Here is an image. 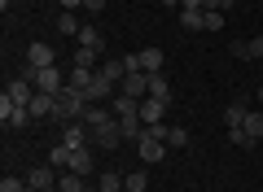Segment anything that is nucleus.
<instances>
[{"label": "nucleus", "mask_w": 263, "mask_h": 192, "mask_svg": "<svg viewBox=\"0 0 263 192\" xmlns=\"http://www.w3.org/2000/svg\"><path fill=\"white\" fill-rule=\"evenodd\" d=\"M88 105H92V101H88L84 92H75L70 83H66V88L57 92V122H79Z\"/></svg>", "instance_id": "f257e3e1"}, {"label": "nucleus", "mask_w": 263, "mask_h": 192, "mask_svg": "<svg viewBox=\"0 0 263 192\" xmlns=\"http://www.w3.org/2000/svg\"><path fill=\"white\" fill-rule=\"evenodd\" d=\"M62 144L66 148H88L92 144V127H84V122H62Z\"/></svg>", "instance_id": "f03ea898"}, {"label": "nucleus", "mask_w": 263, "mask_h": 192, "mask_svg": "<svg viewBox=\"0 0 263 192\" xmlns=\"http://www.w3.org/2000/svg\"><path fill=\"white\" fill-rule=\"evenodd\" d=\"M119 92H123V96H136V101H145V96H149V74H145V70H132L127 79L119 83Z\"/></svg>", "instance_id": "7ed1b4c3"}, {"label": "nucleus", "mask_w": 263, "mask_h": 192, "mask_svg": "<svg viewBox=\"0 0 263 192\" xmlns=\"http://www.w3.org/2000/svg\"><path fill=\"white\" fill-rule=\"evenodd\" d=\"M136 153H141L145 166H158L162 157H167V144H162V140H154V136H145V140H136Z\"/></svg>", "instance_id": "20e7f679"}, {"label": "nucleus", "mask_w": 263, "mask_h": 192, "mask_svg": "<svg viewBox=\"0 0 263 192\" xmlns=\"http://www.w3.org/2000/svg\"><path fill=\"white\" fill-rule=\"evenodd\" d=\"M119 140H123L119 118H110L105 127H97V131H92V148H119Z\"/></svg>", "instance_id": "39448f33"}, {"label": "nucleus", "mask_w": 263, "mask_h": 192, "mask_svg": "<svg viewBox=\"0 0 263 192\" xmlns=\"http://www.w3.org/2000/svg\"><path fill=\"white\" fill-rule=\"evenodd\" d=\"M5 96H9L13 105H22V110H31V101H35V83H27V79H13L9 88H5Z\"/></svg>", "instance_id": "423d86ee"}, {"label": "nucleus", "mask_w": 263, "mask_h": 192, "mask_svg": "<svg viewBox=\"0 0 263 192\" xmlns=\"http://www.w3.org/2000/svg\"><path fill=\"white\" fill-rule=\"evenodd\" d=\"M66 170H75V175H84V179H88V175L97 170V166H92V144H88V148H70V162H66Z\"/></svg>", "instance_id": "0eeeda50"}, {"label": "nucleus", "mask_w": 263, "mask_h": 192, "mask_svg": "<svg viewBox=\"0 0 263 192\" xmlns=\"http://www.w3.org/2000/svg\"><path fill=\"white\" fill-rule=\"evenodd\" d=\"M233 57H246V61H263V35H254V39H233Z\"/></svg>", "instance_id": "6e6552de"}, {"label": "nucleus", "mask_w": 263, "mask_h": 192, "mask_svg": "<svg viewBox=\"0 0 263 192\" xmlns=\"http://www.w3.org/2000/svg\"><path fill=\"white\" fill-rule=\"evenodd\" d=\"M27 61L31 66H57V53H53V44L35 39V44H27Z\"/></svg>", "instance_id": "1a4fd4ad"}, {"label": "nucleus", "mask_w": 263, "mask_h": 192, "mask_svg": "<svg viewBox=\"0 0 263 192\" xmlns=\"http://www.w3.org/2000/svg\"><path fill=\"white\" fill-rule=\"evenodd\" d=\"M31 118H57V96H53V92H35V101H31Z\"/></svg>", "instance_id": "9d476101"}, {"label": "nucleus", "mask_w": 263, "mask_h": 192, "mask_svg": "<svg viewBox=\"0 0 263 192\" xmlns=\"http://www.w3.org/2000/svg\"><path fill=\"white\" fill-rule=\"evenodd\" d=\"M136 114H141V122H145V127H158V122H162V114H167V105H162V101H154V96H145Z\"/></svg>", "instance_id": "9b49d317"}, {"label": "nucleus", "mask_w": 263, "mask_h": 192, "mask_svg": "<svg viewBox=\"0 0 263 192\" xmlns=\"http://www.w3.org/2000/svg\"><path fill=\"white\" fill-rule=\"evenodd\" d=\"M110 118H114V114L105 110L101 101H92V105H88V110H84V118H79V122H84V127H92V131H97V127H105V122H110Z\"/></svg>", "instance_id": "f8f14e48"}, {"label": "nucleus", "mask_w": 263, "mask_h": 192, "mask_svg": "<svg viewBox=\"0 0 263 192\" xmlns=\"http://www.w3.org/2000/svg\"><path fill=\"white\" fill-rule=\"evenodd\" d=\"M162 66H167L162 48H141V70L145 74H162Z\"/></svg>", "instance_id": "ddd939ff"}, {"label": "nucleus", "mask_w": 263, "mask_h": 192, "mask_svg": "<svg viewBox=\"0 0 263 192\" xmlns=\"http://www.w3.org/2000/svg\"><path fill=\"white\" fill-rule=\"evenodd\" d=\"M246 114H250V105H246V101H233V105L224 110V127H228V131H237V127L246 122Z\"/></svg>", "instance_id": "4468645a"}, {"label": "nucleus", "mask_w": 263, "mask_h": 192, "mask_svg": "<svg viewBox=\"0 0 263 192\" xmlns=\"http://www.w3.org/2000/svg\"><path fill=\"white\" fill-rule=\"evenodd\" d=\"M149 96H154V101H162V105H171V83H167V74H149Z\"/></svg>", "instance_id": "2eb2a0df"}, {"label": "nucleus", "mask_w": 263, "mask_h": 192, "mask_svg": "<svg viewBox=\"0 0 263 192\" xmlns=\"http://www.w3.org/2000/svg\"><path fill=\"white\" fill-rule=\"evenodd\" d=\"M79 48H92V53H101V48H105V39H101V31H97V27H79Z\"/></svg>", "instance_id": "dca6fc26"}, {"label": "nucleus", "mask_w": 263, "mask_h": 192, "mask_svg": "<svg viewBox=\"0 0 263 192\" xmlns=\"http://www.w3.org/2000/svg\"><path fill=\"white\" fill-rule=\"evenodd\" d=\"M114 118H127V114H136L141 110V101H136V96H123V92H114Z\"/></svg>", "instance_id": "f3484780"}, {"label": "nucleus", "mask_w": 263, "mask_h": 192, "mask_svg": "<svg viewBox=\"0 0 263 192\" xmlns=\"http://www.w3.org/2000/svg\"><path fill=\"white\" fill-rule=\"evenodd\" d=\"M92 74H97V70H84V66H75V70L66 74V83H70L75 92H88V88H92Z\"/></svg>", "instance_id": "a211bd4d"}, {"label": "nucleus", "mask_w": 263, "mask_h": 192, "mask_svg": "<svg viewBox=\"0 0 263 192\" xmlns=\"http://www.w3.org/2000/svg\"><path fill=\"white\" fill-rule=\"evenodd\" d=\"M97 192H123V175L119 170H101L97 175Z\"/></svg>", "instance_id": "6ab92c4d"}, {"label": "nucleus", "mask_w": 263, "mask_h": 192, "mask_svg": "<svg viewBox=\"0 0 263 192\" xmlns=\"http://www.w3.org/2000/svg\"><path fill=\"white\" fill-rule=\"evenodd\" d=\"M241 131H246V136H250V140H263V110H250V114H246Z\"/></svg>", "instance_id": "aec40b11"}, {"label": "nucleus", "mask_w": 263, "mask_h": 192, "mask_svg": "<svg viewBox=\"0 0 263 192\" xmlns=\"http://www.w3.org/2000/svg\"><path fill=\"white\" fill-rule=\"evenodd\" d=\"M202 22H206V9H180V27L184 31H202Z\"/></svg>", "instance_id": "412c9836"}, {"label": "nucleus", "mask_w": 263, "mask_h": 192, "mask_svg": "<svg viewBox=\"0 0 263 192\" xmlns=\"http://www.w3.org/2000/svg\"><path fill=\"white\" fill-rule=\"evenodd\" d=\"M97 70H101L110 83H123V79H127V66H123V57H119V61H101Z\"/></svg>", "instance_id": "4be33fe9"}, {"label": "nucleus", "mask_w": 263, "mask_h": 192, "mask_svg": "<svg viewBox=\"0 0 263 192\" xmlns=\"http://www.w3.org/2000/svg\"><path fill=\"white\" fill-rule=\"evenodd\" d=\"M57 31H62V35H79V18H75V13H57Z\"/></svg>", "instance_id": "5701e85b"}, {"label": "nucleus", "mask_w": 263, "mask_h": 192, "mask_svg": "<svg viewBox=\"0 0 263 192\" xmlns=\"http://www.w3.org/2000/svg\"><path fill=\"white\" fill-rule=\"evenodd\" d=\"M167 148H189V131L184 127H167Z\"/></svg>", "instance_id": "b1692460"}, {"label": "nucleus", "mask_w": 263, "mask_h": 192, "mask_svg": "<svg viewBox=\"0 0 263 192\" xmlns=\"http://www.w3.org/2000/svg\"><path fill=\"white\" fill-rule=\"evenodd\" d=\"M123 192H145V170H132V175H123Z\"/></svg>", "instance_id": "393cba45"}, {"label": "nucleus", "mask_w": 263, "mask_h": 192, "mask_svg": "<svg viewBox=\"0 0 263 192\" xmlns=\"http://www.w3.org/2000/svg\"><path fill=\"white\" fill-rule=\"evenodd\" d=\"M97 57L101 53H92V48H75V66H84V70H97Z\"/></svg>", "instance_id": "a878e982"}, {"label": "nucleus", "mask_w": 263, "mask_h": 192, "mask_svg": "<svg viewBox=\"0 0 263 192\" xmlns=\"http://www.w3.org/2000/svg\"><path fill=\"white\" fill-rule=\"evenodd\" d=\"M0 192H27V175H5V179H0Z\"/></svg>", "instance_id": "bb28decb"}, {"label": "nucleus", "mask_w": 263, "mask_h": 192, "mask_svg": "<svg viewBox=\"0 0 263 192\" xmlns=\"http://www.w3.org/2000/svg\"><path fill=\"white\" fill-rule=\"evenodd\" d=\"M27 122H31V110H22V105H18V110L5 118V127H27Z\"/></svg>", "instance_id": "cd10ccee"}, {"label": "nucleus", "mask_w": 263, "mask_h": 192, "mask_svg": "<svg viewBox=\"0 0 263 192\" xmlns=\"http://www.w3.org/2000/svg\"><path fill=\"white\" fill-rule=\"evenodd\" d=\"M66 162H70V148H66V144H57L53 153H48V166H66Z\"/></svg>", "instance_id": "c85d7f7f"}, {"label": "nucleus", "mask_w": 263, "mask_h": 192, "mask_svg": "<svg viewBox=\"0 0 263 192\" xmlns=\"http://www.w3.org/2000/svg\"><path fill=\"white\" fill-rule=\"evenodd\" d=\"M228 140H233V144H241V148H254V144H259V140H250L241 127H237V131H228Z\"/></svg>", "instance_id": "c756f323"}, {"label": "nucleus", "mask_w": 263, "mask_h": 192, "mask_svg": "<svg viewBox=\"0 0 263 192\" xmlns=\"http://www.w3.org/2000/svg\"><path fill=\"white\" fill-rule=\"evenodd\" d=\"M219 27H224V13L206 9V22H202V31H219Z\"/></svg>", "instance_id": "7c9ffc66"}, {"label": "nucleus", "mask_w": 263, "mask_h": 192, "mask_svg": "<svg viewBox=\"0 0 263 192\" xmlns=\"http://www.w3.org/2000/svg\"><path fill=\"white\" fill-rule=\"evenodd\" d=\"M57 5H62L66 13H75V9H84V0H57Z\"/></svg>", "instance_id": "2f4dec72"}, {"label": "nucleus", "mask_w": 263, "mask_h": 192, "mask_svg": "<svg viewBox=\"0 0 263 192\" xmlns=\"http://www.w3.org/2000/svg\"><path fill=\"white\" fill-rule=\"evenodd\" d=\"M84 9H88V13H101V9H105V0H84Z\"/></svg>", "instance_id": "473e14b6"}, {"label": "nucleus", "mask_w": 263, "mask_h": 192, "mask_svg": "<svg viewBox=\"0 0 263 192\" xmlns=\"http://www.w3.org/2000/svg\"><path fill=\"white\" fill-rule=\"evenodd\" d=\"M254 96H259V105H263V83H259V92H254Z\"/></svg>", "instance_id": "72a5a7b5"}, {"label": "nucleus", "mask_w": 263, "mask_h": 192, "mask_svg": "<svg viewBox=\"0 0 263 192\" xmlns=\"http://www.w3.org/2000/svg\"><path fill=\"white\" fill-rule=\"evenodd\" d=\"M259 74H263V61H259Z\"/></svg>", "instance_id": "f704fd0d"}]
</instances>
